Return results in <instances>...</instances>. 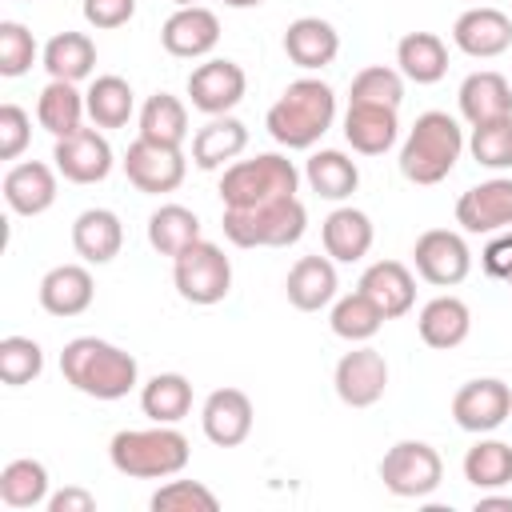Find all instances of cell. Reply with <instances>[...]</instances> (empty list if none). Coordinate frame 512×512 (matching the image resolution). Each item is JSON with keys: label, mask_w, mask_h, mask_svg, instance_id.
Wrapping results in <instances>:
<instances>
[{"label": "cell", "mask_w": 512, "mask_h": 512, "mask_svg": "<svg viewBox=\"0 0 512 512\" xmlns=\"http://www.w3.org/2000/svg\"><path fill=\"white\" fill-rule=\"evenodd\" d=\"M476 512H512V496H496V488L480 492L476 496Z\"/></svg>", "instance_id": "f907efd6"}, {"label": "cell", "mask_w": 512, "mask_h": 512, "mask_svg": "<svg viewBox=\"0 0 512 512\" xmlns=\"http://www.w3.org/2000/svg\"><path fill=\"white\" fill-rule=\"evenodd\" d=\"M348 104H388V108H400L404 104V76L400 68H388V64H368L352 76L348 84Z\"/></svg>", "instance_id": "60d3db41"}, {"label": "cell", "mask_w": 512, "mask_h": 512, "mask_svg": "<svg viewBox=\"0 0 512 512\" xmlns=\"http://www.w3.org/2000/svg\"><path fill=\"white\" fill-rule=\"evenodd\" d=\"M60 376L92 400H124L140 384V364L112 340L76 336L60 352Z\"/></svg>", "instance_id": "6da1fadb"}, {"label": "cell", "mask_w": 512, "mask_h": 512, "mask_svg": "<svg viewBox=\"0 0 512 512\" xmlns=\"http://www.w3.org/2000/svg\"><path fill=\"white\" fill-rule=\"evenodd\" d=\"M508 416H512V388L496 376L468 380L452 396V420H456V428H464L472 436L496 432Z\"/></svg>", "instance_id": "5bb4252c"}, {"label": "cell", "mask_w": 512, "mask_h": 512, "mask_svg": "<svg viewBox=\"0 0 512 512\" xmlns=\"http://www.w3.org/2000/svg\"><path fill=\"white\" fill-rule=\"evenodd\" d=\"M84 116H88V104H84V92L72 80H48L40 88V96H36V120L56 140L60 136H72L76 128H84Z\"/></svg>", "instance_id": "1f68e13d"}, {"label": "cell", "mask_w": 512, "mask_h": 512, "mask_svg": "<svg viewBox=\"0 0 512 512\" xmlns=\"http://www.w3.org/2000/svg\"><path fill=\"white\" fill-rule=\"evenodd\" d=\"M400 108L388 104H348L344 112V140L360 156H384L400 140Z\"/></svg>", "instance_id": "d4e9b609"}, {"label": "cell", "mask_w": 512, "mask_h": 512, "mask_svg": "<svg viewBox=\"0 0 512 512\" xmlns=\"http://www.w3.org/2000/svg\"><path fill=\"white\" fill-rule=\"evenodd\" d=\"M140 412L152 424H180L192 412V380L184 372H156L140 384Z\"/></svg>", "instance_id": "836d02e7"}, {"label": "cell", "mask_w": 512, "mask_h": 512, "mask_svg": "<svg viewBox=\"0 0 512 512\" xmlns=\"http://www.w3.org/2000/svg\"><path fill=\"white\" fill-rule=\"evenodd\" d=\"M476 4H480V0H476Z\"/></svg>", "instance_id": "11a10c76"}, {"label": "cell", "mask_w": 512, "mask_h": 512, "mask_svg": "<svg viewBox=\"0 0 512 512\" xmlns=\"http://www.w3.org/2000/svg\"><path fill=\"white\" fill-rule=\"evenodd\" d=\"M412 264H416V276L428 280L432 288H456L472 272V248L452 228H428L412 244Z\"/></svg>", "instance_id": "9c48e42d"}, {"label": "cell", "mask_w": 512, "mask_h": 512, "mask_svg": "<svg viewBox=\"0 0 512 512\" xmlns=\"http://www.w3.org/2000/svg\"><path fill=\"white\" fill-rule=\"evenodd\" d=\"M172 284H176L180 300H188L196 308H212L232 292V260L224 256L220 244L200 236L172 260Z\"/></svg>", "instance_id": "52a82bcc"}, {"label": "cell", "mask_w": 512, "mask_h": 512, "mask_svg": "<svg viewBox=\"0 0 512 512\" xmlns=\"http://www.w3.org/2000/svg\"><path fill=\"white\" fill-rule=\"evenodd\" d=\"M300 172L284 152H256L248 160H232L220 176L224 208H256L280 196H296Z\"/></svg>", "instance_id": "5b68a950"}, {"label": "cell", "mask_w": 512, "mask_h": 512, "mask_svg": "<svg viewBox=\"0 0 512 512\" xmlns=\"http://www.w3.org/2000/svg\"><path fill=\"white\" fill-rule=\"evenodd\" d=\"M452 44L472 60H496L512 48V16L492 4H472L452 24Z\"/></svg>", "instance_id": "2e32d148"}, {"label": "cell", "mask_w": 512, "mask_h": 512, "mask_svg": "<svg viewBox=\"0 0 512 512\" xmlns=\"http://www.w3.org/2000/svg\"><path fill=\"white\" fill-rule=\"evenodd\" d=\"M396 68L412 84H436L448 72V44L436 32H408L396 44Z\"/></svg>", "instance_id": "d6a6232c"}, {"label": "cell", "mask_w": 512, "mask_h": 512, "mask_svg": "<svg viewBox=\"0 0 512 512\" xmlns=\"http://www.w3.org/2000/svg\"><path fill=\"white\" fill-rule=\"evenodd\" d=\"M332 388L348 408H372L388 392V360L372 344H352L332 368Z\"/></svg>", "instance_id": "30bf717a"}, {"label": "cell", "mask_w": 512, "mask_h": 512, "mask_svg": "<svg viewBox=\"0 0 512 512\" xmlns=\"http://www.w3.org/2000/svg\"><path fill=\"white\" fill-rule=\"evenodd\" d=\"M284 56L304 68V72H320L340 56V32L332 20L324 16H296L284 28Z\"/></svg>", "instance_id": "7402d4cb"}, {"label": "cell", "mask_w": 512, "mask_h": 512, "mask_svg": "<svg viewBox=\"0 0 512 512\" xmlns=\"http://www.w3.org/2000/svg\"><path fill=\"white\" fill-rule=\"evenodd\" d=\"M48 468L32 456H20V460H8L0 468V500L8 508H40L48 504Z\"/></svg>", "instance_id": "ab89813d"}, {"label": "cell", "mask_w": 512, "mask_h": 512, "mask_svg": "<svg viewBox=\"0 0 512 512\" xmlns=\"http://www.w3.org/2000/svg\"><path fill=\"white\" fill-rule=\"evenodd\" d=\"M456 104H460V116L472 128L476 124H488V120H500V116H512V80L500 76V72H492V68L468 72L460 80Z\"/></svg>", "instance_id": "4316f807"}, {"label": "cell", "mask_w": 512, "mask_h": 512, "mask_svg": "<svg viewBox=\"0 0 512 512\" xmlns=\"http://www.w3.org/2000/svg\"><path fill=\"white\" fill-rule=\"evenodd\" d=\"M224 8H236V12H244V8H260L264 0H220Z\"/></svg>", "instance_id": "816d5d0a"}, {"label": "cell", "mask_w": 512, "mask_h": 512, "mask_svg": "<svg viewBox=\"0 0 512 512\" xmlns=\"http://www.w3.org/2000/svg\"><path fill=\"white\" fill-rule=\"evenodd\" d=\"M508 288H512V280H508Z\"/></svg>", "instance_id": "db71d44e"}, {"label": "cell", "mask_w": 512, "mask_h": 512, "mask_svg": "<svg viewBox=\"0 0 512 512\" xmlns=\"http://www.w3.org/2000/svg\"><path fill=\"white\" fill-rule=\"evenodd\" d=\"M480 264H484V272H488L492 280H504V284L512 280V228L496 232V236L484 244Z\"/></svg>", "instance_id": "c3c4849f"}, {"label": "cell", "mask_w": 512, "mask_h": 512, "mask_svg": "<svg viewBox=\"0 0 512 512\" xmlns=\"http://www.w3.org/2000/svg\"><path fill=\"white\" fill-rule=\"evenodd\" d=\"M196 240H200V216L192 208H184V204H160L148 216V244H152V252L176 260Z\"/></svg>", "instance_id": "74e56055"}, {"label": "cell", "mask_w": 512, "mask_h": 512, "mask_svg": "<svg viewBox=\"0 0 512 512\" xmlns=\"http://www.w3.org/2000/svg\"><path fill=\"white\" fill-rule=\"evenodd\" d=\"M136 120H140V136L152 140V144L184 148V140H188V104L172 92H152L140 104Z\"/></svg>", "instance_id": "d590c367"}, {"label": "cell", "mask_w": 512, "mask_h": 512, "mask_svg": "<svg viewBox=\"0 0 512 512\" xmlns=\"http://www.w3.org/2000/svg\"><path fill=\"white\" fill-rule=\"evenodd\" d=\"M52 164L68 184H100L108 180L116 156H112L108 136L92 124V128H76L72 136H60L52 144Z\"/></svg>", "instance_id": "4fadbf2b"}, {"label": "cell", "mask_w": 512, "mask_h": 512, "mask_svg": "<svg viewBox=\"0 0 512 512\" xmlns=\"http://www.w3.org/2000/svg\"><path fill=\"white\" fill-rule=\"evenodd\" d=\"M456 224L468 236H496L512 228V176H492L460 192L456 200Z\"/></svg>", "instance_id": "9a60e30c"}, {"label": "cell", "mask_w": 512, "mask_h": 512, "mask_svg": "<svg viewBox=\"0 0 512 512\" xmlns=\"http://www.w3.org/2000/svg\"><path fill=\"white\" fill-rule=\"evenodd\" d=\"M40 52L44 48L36 44V36L20 20H0V76H8V80L24 76Z\"/></svg>", "instance_id": "f6af8a7d"}, {"label": "cell", "mask_w": 512, "mask_h": 512, "mask_svg": "<svg viewBox=\"0 0 512 512\" xmlns=\"http://www.w3.org/2000/svg\"><path fill=\"white\" fill-rule=\"evenodd\" d=\"M184 88H188V100H192L196 112H204V116H228L244 100L248 76H244V68L236 60L212 56V60H204V64H196L188 72V84Z\"/></svg>", "instance_id": "7c38bea8"}, {"label": "cell", "mask_w": 512, "mask_h": 512, "mask_svg": "<svg viewBox=\"0 0 512 512\" xmlns=\"http://www.w3.org/2000/svg\"><path fill=\"white\" fill-rule=\"evenodd\" d=\"M468 152H472V160H476L480 168H488V172H508V168H512V116L476 124L472 136H468Z\"/></svg>", "instance_id": "b9f144b4"}, {"label": "cell", "mask_w": 512, "mask_h": 512, "mask_svg": "<svg viewBox=\"0 0 512 512\" xmlns=\"http://www.w3.org/2000/svg\"><path fill=\"white\" fill-rule=\"evenodd\" d=\"M356 288L384 312V320H400L416 304V276L400 260H372L360 272V284Z\"/></svg>", "instance_id": "44dd1931"}, {"label": "cell", "mask_w": 512, "mask_h": 512, "mask_svg": "<svg viewBox=\"0 0 512 512\" xmlns=\"http://www.w3.org/2000/svg\"><path fill=\"white\" fill-rule=\"evenodd\" d=\"M44 508H48V512H92V508H96V496H92L88 488L68 484V488H60V492H52Z\"/></svg>", "instance_id": "681fc988"}, {"label": "cell", "mask_w": 512, "mask_h": 512, "mask_svg": "<svg viewBox=\"0 0 512 512\" xmlns=\"http://www.w3.org/2000/svg\"><path fill=\"white\" fill-rule=\"evenodd\" d=\"M40 64H44L48 80H72V84H80V80H88L96 72V40L88 32L64 28V32H56L44 44Z\"/></svg>", "instance_id": "f546056e"}, {"label": "cell", "mask_w": 512, "mask_h": 512, "mask_svg": "<svg viewBox=\"0 0 512 512\" xmlns=\"http://www.w3.org/2000/svg\"><path fill=\"white\" fill-rule=\"evenodd\" d=\"M80 12H84L88 28L112 32V28H124L136 16V0H80Z\"/></svg>", "instance_id": "7dc6e473"}, {"label": "cell", "mask_w": 512, "mask_h": 512, "mask_svg": "<svg viewBox=\"0 0 512 512\" xmlns=\"http://www.w3.org/2000/svg\"><path fill=\"white\" fill-rule=\"evenodd\" d=\"M328 328L348 344H368L384 328V312L356 288V292H344L328 304Z\"/></svg>", "instance_id": "f35d334b"}, {"label": "cell", "mask_w": 512, "mask_h": 512, "mask_svg": "<svg viewBox=\"0 0 512 512\" xmlns=\"http://www.w3.org/2000/svg\"><path fill=\"white\" fill-rule=\"evenodd\" d=\"M176 8H188V4H200V0H172Z\"/></svg>", "instance_id": "f5cc1de1"}, {"label": "cell", "mask_w": 512, "mask_h": 512, "mask_svg": "<svg viewBox=\"0 0 512 512\" xmlns=\"http://www.w3.org/2000/svg\"><path fill=\"white\" fill-rule=\"evenodd\" d=\"M124 176L136 192L144 196H164V192H176L188 176V160L180 148H168V144H152L144 136H136L124 152Z\"/></svg>", "instance_id": "8fae6325"}, {"label": "cell", "mask_w": 512, "mask_h": 512, "mask_svg": "<svg viewBox=\"0 0 512 512\" xmlns=\"http://www.w3.org/2000/svg\"><path fill=\"white\" fill-rule=\"evenodd\" d=\"M72 248L84 264H112L124 248V224L112 208H84L72 220Z\"/></svg>", "instance_id": "83f0119b"}, {"label": "cell", "mask_w": 512, "mask_h": 512, "mask_svg": "<svg viewBox=\"0 0 512 512\" xmlns=\"http://www.w3.org/2000/svg\"><path fill=\"white\" fill-rule=\"evenodd\" d=\"M464 148H468V140H464V128L456 116H448L440 108L420 112L416 124L408 128L404 144H400V176L408 184L432 188V184L452 176Z\"/></svg>", "instance_id": "3957f363"}, {"label": "cell", "mask_w": 512, "mask_h": 512, "mask_svg": "<svg viewBox=\"0 0 512 512\" xmlns=\"http://www.w3.org/2000/svg\"><path fill=\"white\" fill-rule=\"evenodd\" d=\"M416 332H420V340H424L428 348L452 352V348H460V344L468 340V332H472V308H468L460 296H452V292L432 296V300L420 308V316H416Z\"/></svg>", "instance_id": "484cf974"}, {"label": "cell", "mask_w": 512, "mask_h": 512, "mask_svg": "<svg viewBox=\"0 0 512 512\" xmlns=\"http://www.w3.org/2000/svg\"><path fill=\"white\" fill-rule=\"evenodd\" d=\"M336 124V92L332 84H324L320 76H300L292 80L280 100L268 108L264 128L268 136L288 148V152H308L316 148V140Z\"/></svg>", "instance_id": "7a4b0ae2"}, {"label": "cell", "mask_w": 512, "mask_h": 512, "mask_svg": "<svg viewBox=\"0 0 512 512\" xmlns=\"http://www.w3.org/2000/svg\"><path fill=\"white\" fill-rule=\"evenodd\" d=\"M84 104H88V120L96 128H124L132 116H136V92L124 76L116 72H104V76H92L88 92H84Z\"/></svg>", "instance_id": "e575fe53"}, {"label": "cell", "mask_w": 512, "mask_h": 512, "mask_svg": "<svg viewBox=\"0 0 512 512\" xmlns=\"http://www.w3.org/2000/svg\"><path fill=\"white\" fill-rule=\"evenodd\" d=\"M380 480L400 500H424L444 480V460L428 440H396L380 456Z\"/></svg>", "instance_id": "ba28073f"}, {"label": "cell", "mask_w": 512, "mask_h": 512, "mask_svg": "<svg viewBox=\"0 0 512 512\" xmlns=\"http://www.w3.org/2000/svg\"><path fill=\"white\" fill-rule=\"evenodd\" d=\"M244 148H248V124L236 120L232 112L228 116H208V124L192 132V164L204 168V172L228 168Z\"/></svg>", "instance_id": "f1b7e54d"}, {"label": "cell", "mask_w": 512, "mask_h": 512, "mask_svg": "<svg viewBox=\"0 0 512 512\" xmlns=\"http://www.w3.org/2000/svg\"><path fill=\"white\" fill-rule=\"evenodd\" d=\"M252 400L244 388H212L200 404V428L216 448H240L252 436Z\"/></svg>", "instance_id": "e0dca14e"}, {"label": "cell", "mask_w": 512, "mask_h": 512, "mask_svg": "<svg viewBox=\"0 0 512 512\" xmlns=\"http://www.w3.org/2000/svg\"><path fill=\"white\" fill-rule=\"evenodd\" d=\"M44 372V348L32 336H4L0 340V380L8 388H24Z\"/></svg>", "instance_id": "7bdbcfd3"}, {"label": "cell", "mask_w": 512, "mask_h": 512, "mask_svg": "<svg viewBox=\"0 0 512 512\" xmlns=\"http://www.w3.org/2000/svg\"><path fill=\"white\" fill-rule=\"evenodd\" d=\"M308 208L300 196H280L256 208H224V236L236 248H288L304 236Z\"/></svg>", "instance_id": "8992f818"}, {"label": "cell", "mask_w": 512, "mask_h": 512, "mask_svg": "<svg viewBox=\"0 0 512 512\" xmlns=\"http://www.w3.org/2000/svg\"><path fill=\"white\" fill-rule=\"evenodd\" d=\"M160 44L176 60H204L220 44V16L212 8H204V4L176 8L160 24Z\"/></svg>", "instance_id": "ac0fdd59"}, {"label": "cell", "mask_w": 512, "mask_h": 512, "mask_svg": "<svg viewBox=\"0 0 512 512\" xmlns=\"http://www.w3.org/2000/svg\"><path fill=\"white\" fill-rule=\"evenodd\" d=\"M40 308L48 316H60V320H72L80 312L92 308V296H96V280L88 272V264H56L40 276Z\"/></svg>", "instance_id": "ffe728a7"}, {"label": "cell", "mask_w": 512, "mask_h": 512, "mask_svg": "<svg viewBox=\"0 0 512 512\" xmlns=\"http://www.w3.org/2000/svg\"><path fill=\"white\" fill-rule=\"evenodd\" d=\"M304 180L308 188L320 196V200H332V204H344L356 188H360V168L348 152L340 148H320L304 160Z\"/></svg>", "instance_id": "4dcf8cb0"}, {"label": "cell", "mask_w": 512, "mask_h": 512, "mask_svg": "<svg viewBox=\"0 0 512 512\" xmlns=\"http://www.w3.org/2000/svg\"><path fill=\"white\" fill-rule=\"evenodd\" d=\"M372 240H376V228L368 220V212L352 208V204H340L324 216L320 224V244H324V256H332L336 264H356L372 252Z\"/></svg>", "instance_id": "cb8c5ba5"}, {"label": "cell", "mask_w": 512, "mask_h": 512, "mask_svg": "<svg viewBox=\"0 0 512 512\" xmlns=\"http://www.w3.org/2000/svg\"><path fill=\"white\" fill-rule=\"evenodd\" d=\"M460 468H464V480L476 488V492H500V488H508L512 484V444H504V440H496V436H480L468 452H464V460H460Z\"/></svg>", "instance_id": "8d00e7d4"}, {"label": "cell", "mask_w": 512, "mask_h": 512, "mask_svg": "<svg viewBox=\"0 0 512 512\" xmlns=\"http://www.w3.org/2000/svg\"><path fill=\"white\" fill-rule=\"evenodd\" d=\"M56 164H44V160H20L4 172V204L16 212V216H44L52 204H56Z\"/></svg>", "instance_id": "d6986e66"}, {"label": "cell", "mask_w": 512, "mask_h": 512, "mask_svg": "<svg viewBox=\"0 0 512 512\" xmlns=\"http://www.w3.org/2000/svg\"><path fill=\"white\" fill-rule=\"evenodd\" d=\"M32 140V120L20 104H0V160H20V152Z\"/></svg>", "instance_id": "bcb514c9"}, {"label": "cell", "mask_w": 512, "mask_h": 512, "mask_svg": "<svg viewBox=\"0 0 512 512\" xmlns=\"http://www.w3.org/2000/svg\"><path fill=\"white\" fill-rule=\"evenodd\" d=\"M192 444L176 424H152V428H120L108 440V460L120 476L132 480H168L188 468Z\"/></svg>", "instance_id": "277c9868"}, {"label": "cell", "mask_w": 512, "mask_h": 512, "mask_svg": "<svg viewBox=\"0 0 512 512\" xmlns=\"http://www.w3.org/2000/svg\"><path fill=\"white\" fill-rule=\"evenodd\" d=\"M148 508H152V512H216L220 500H216V492H212L208 484H200V480H172V476H168V484H160V488L152 492Z\"/></svg>", "instance_id": "ee69618b"}, {"label": "cell", "mask_w": 512, "mask_h": 512, "mask_svg": "<svg viewBox=\"0 0 512 512\" xmlns=\"http://www.w3.org/2000/svg\"><path fill=\"white\" fill-rule=\"evenodd\" d=\"M284 296L300 312H320L340 296V276L332 256H300L284 276Z\"/></svg>", "instance_id": "603a6c76"}]
</instances>
